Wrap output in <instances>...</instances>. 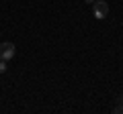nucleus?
<instances>
[{"label": "nucleus", "mask_w": 123, "mask_h": 114, "mask_svg": "<svg viewBox=\"0 0 123 114\" xmlns=\"http://www.w3.org/2000/svg\"><path fill=\"white\" fill-rule=\"evenodd\" d=\"M92 14H94V18H105L107 14H109V4H107L105 0H94L92 2Z\"/></svg>", "instance_id": "obj_1"}, {"label": "nucleus", "mask_w": 123, "mask_h": 114, "mask_svg": "<svg viewBox=\"0 0 123 114\" xmlns=\"http://www.w3.org/2000/svg\"><path fill=\"white\" fill-rule=\"evenodd\" d=\"M14 53H17V47H14V43H2L0 45V59H4V61H8V59H12Z\"/></svg>", "instance_id": "obj_2"}, {"label": "nucleus", "mask_w": 123, "mask_h": 114, "mask_svg": "<svg viewBox=\"0 0 123 114\" xmlns=\"http://www.w3.org/2000/svg\"><path fill=\"white\" fill-rule=\"evenodd\" d=\"M115 112H117V114H123V102H119V104L115 106Z\"/></svg>", "instance_id": "obj_3"}, {"label": "nucleus", "mask_w": 123, "mask_h": 114, "mask_svg": "<svg viewBox=\"0 0 123 114\" xmlns=\"http://www.w3.org/2000/svg\"><path fill=\"white\" fill-rule=\"evenodd\" d=\"M4 71H6V61L0 59V73H4Z\"/></svg>", "instance_id": "obj_4"}, {"label": "nucleus", "mask_w": 123, "mask_h": 114, "mask_svg": "<svg viewBox=\"0 0 123 114\" xmlns=\"http://www.w3.org/2000/svg\"><path fill=\"white\" fill-rule=\"evenodd\" d=\"M84 2H88V4H92V2H94V0H84Z\"/></svg>", "instance_id": "obj_5"}, {"label": "nucleus", "mask_w": 123, "mask_h": 114, "mask_svg": "<svg viewBox=\"0 0 123 114\" xmlns=\"http://www.w3.org/2000/svg\"><path fill=\"white\" fill-rule=\"evenodd\" d=\"M119 102H123V96H121V98H119Z\"/></svg>", "instance_id": "obj_6"}]
</instances>
